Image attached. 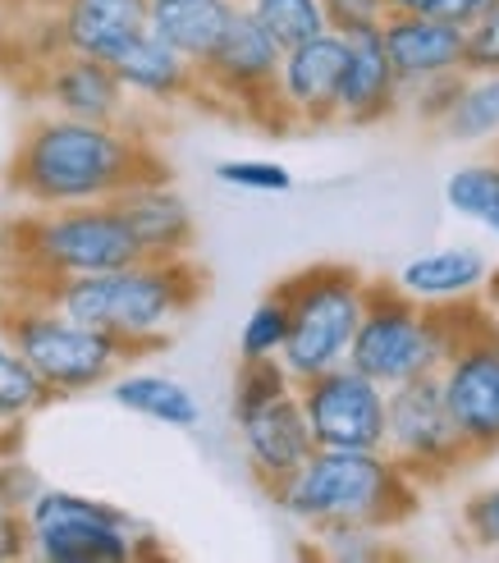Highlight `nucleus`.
<instances>
[{"instance_id": "20", "label": "nucleus", "mask_w": 499, "mask_h": 563, "mask_svg": "<svg viewBox=\"0 0 499 563\" xmlns=\"http://www.w3.org/2000/svg\"><path fill=\"white\" fill-rule=\"evenodd\" d=\"M403 106L399 78L390 69V55L376 33H353L344 74H340V97H335V124H380Z\"/></svg>"}, {"instance_id": "23", "label": "nucleus", "mask_w": 499, "mask_h": 563, "mask_svg": "<svg viewBox=\"0 0 499 563\" xmlns=\"http://www.w3.org/2000/svg\"><path fill=\"white\" fill-rule=\"evenodd\" d=\"M234 14L239 0H147V33L175 46L184 60L202 65Z\"/></svg>"}, {"instance_id": "21", "label": "nucleus", "mask_w": 499, "mask_h": 563, "mask_svg": "<svg viewBox=\"0 0 499 563\" xmlns=\"http://www.w3.org/2000/svg\"><path fill=\"white\" fill-rule=\"evenodd\" d=\"M65 51L110 60L129 37L147 27V0H51Z\"/></svg>"}, {"instance_id": "30", "label": "nucleus", "mask_w": 499, "mask_h": 563, "mask_svg": "<svg viewBox=\"0 0 499 563\" xmlns=\"http://www.w3.org/2000/svg\"><path fill=\"white\" fill-rule=\"evenodd\" d=\"M215 179L225 188L239 192H289L293 188V170L280 161H266V156H239V161H220L215 165Z\"/></svg>"}, {"instance_id": "12", "label": "nucleus", "mask_w": 499, "mask_h": 563, "mask_svg": "<svg viewBox=\"0 0 499 563\" xmlns=\"http://www.w3.org/2000/svg\"><path fill=\"white\" fill-rule=\"evenodd\" d=\"M435 380L473 459L499 454V334L490 325L467 334Z\"/></svg>"}, {"instance_id": "9", "label": "nucleus", "mask_w": 499, "mask_h": 563, "mask_svg": "<svg viewBox=\"0 0 499 563\" xmlns=\"http://www.w3.org/2000/svg\"><path fill=\"white\" fill-rule=\"evenodd\" d=\"M380 449L422 490L450 482L463 463H473V449L458 435L435 376H418V380L385 389V444Z\"/></svg>"}, {"instance_id": "41", "label": "nucleus", "mask_w": 499, "mask_h": 563, "mask_svg": "<svg viewBox=\"0 0 499 563\" xmlns=\"http://www.w3.org/2000/svg\"><path fill=\"white\" fill-rule=\"evenodd\" d=\"M495 147H499V137H495Z\"/></svg>"}, {"instance_id": "10", "label": "nucleus", "mask_w": 499, "mask_h": 563, "mask_svg": "<svg viewBox=\"0 0 499 563\" xmlns=\"http://www.w3.org/2000/svg\"><path fill=\"white\" fill-rule=\"evenodd\" d=\"M275 69H280V46H275L262 23L239 5L225 37L211 46V55L198 65V97H211L239 115L270 124L275 110Z\"/></svg>"}, {"instance_id": "19", "label": "nucleus", "mask_w": 499, "mask_h": 563, "mask_svg": "<svg viewBox=\"0 0 499 563\" xmlns=\"http://www.w3.org/2000/svg\"><path fill=\"white\" fill-rule=\"evenodd\" d=\"M106 65L115 69V78L124 82L129 101L184 106V101L198 97V65L184 60L175 46H165L156 33H147V27L137 37H129Z\"/></svg>"}, {"instance_id": "39", "label": "nucleus", "mask_w": 499, "mask_h": 563, "mask_svg": "<svg viewBox=\"0 0 499 563\" xmlns=\"http://www.w3.org/2000/svg\"><path fill=\"white\" fill-rule=\"evenodd\" d=\"M435 0H385V14H431Z\"/></svg>"}, {"instance_id": "35", "label": "nucleus", "mask_w": 499, "mask_h": 563, "mask_svg": "<svg viewBox=\"0 0 499 563\" xmlns=\"http://www.w3.org/2000/svg\"><path fill=\"white\" fill-rule=\"evenodd\" d=\"M42 486H46V482H42V476L27 467L19 454H5V459H0V495H5L10 509H27V499H33Z\"/></svg>"}, {"instance_id": "8", "label": "nucleus", "mask_w": 499, "mask_h": 563, "mask_svg": "<svg viewBox=\"0 0 499 563\" xmlns=\"http://www.w3.org/2000/svg\"><path fill=\"white\" fill-rule=\"evenodd\" d=\"M27 554L42 563H129L156 554V537L124 509L78 490L42 486L23 509Z\"/></svg>"}, {"instance_id": "32", "label": "nucleus", "mask_w": 499, "mask_h": 563, "mask_svg": "<svg viewBox=\"0 0 499 563\" xmlns=\"http://www.w3.org/2000/svg\"><path fill=\"white\" fill-rule=\"evenodd\" d=\"M458 82H463V74H440V78H426V82H412V88H403V106L422 124L440 129V124H445V115H450L454 97H458Z\"/></svg>"}, {"instance_id": "18", "label": "nucleus", "mask_w": 499, "mask_h": 563, "mask_svg": "<svg viewBox=\"0 0 499 563\" xmlns=\"http://www.w3.org/2000/svg\"><path fill=\"white\" fill-rule=\"evenodd\" d=\"M490 257L477 243H445L408 257L395 275V289L408 298H418L426 307H458V302H477L486 279H490Z\"/></svg>"}, {"instance_id": "6", "label": "nucleus", "mask_w": 499, "mask_h": 563, "mask_svg": "<svg viewBox=\"0 0 499 563\" xmlns=\"http://www.w3.org/2000/svg\"><path fill=\"white\" fill-rule=\"evenodd\" d=\"M0 330L51 389V399L106 389V380L129 362V349L115 334L65 317L42 294H10V302L0 307Z\"/></svg>"}, {"instance_id": "37", "label": "nucleus", "mask_w": 499, "mask_h": 563, "mask_svg": "<svg viewBox=\"0 0 499 563\" xmlns=\"http://www.w3.org/2000/svg\"><path fill=\"white\" fill-rule=\"evenodd\" d=\"M490 5H495V0H435L431 14L445 19V23H454V27H473Z\"/></svg>"}, {"instance_id": "40", "label": "nucleus", "mask_w": 499, "mask_h": 563, "mask_svg": "<svg viewBox=\"0 0 499 563\" xmlns=\"http://www.w3.org/2000/svg\"><path fill=\"white\" fill-rule=\"evenodd\" d=\"M19 435H23V427H0V459L19 454Z\"/></svg>"}, {"instance_id": "31", "label": "nucleus", "mask_w": 499, "mask_h": 563, "mask_svg": "<svg viewBox=\"0 0 499 563\" xmlns=\"http://www.w3.org/2000/svg\"><path fill=\"white\" fill-rule=\"evenodd\" d=\"M463 537L486 554H499V486H481L463 499Z\"/></svg>"}, {"instance_id": "2", "label": "nucleus", "mask_w": 499, "mask_h": 563, "mask_svg": "<svg viewBox=\"0 0 499 563\" xmlns=\"http://www.w3.org/2000/svg\"><path fill=\"white\" fill-rule=\"evenodd\" d=\"M42 298L82 325L115 334L129 349V357H137V353L160 349L175 334V325L198 307L202 271L192 266V257H179V262L137 257L115 271L60 279Z\"/></svg>"}, {"instance_id": "33", "label": "nucleus", "mask_w": 499, "mask_h": 563, "mask_svg": "<svg viewBox=\"0 0 499 563\" xmlns=\"http://www.w3.org/2000/svg\"><path fill=\"white\" fill-rule=\"evenodd\" d=\"M463 69L467 74H499V0L473 27H463Z\"/></svg>"}, {"instance_id": "38", "label": "nucleus", "mask_w": 499, "mask_h": 563, "mask_svg": "<svg viewBox=\"0 0 499 563\" xmlns=\"http://www.w3.org/2000/svg\"><path fill=\"white\" fill-rule=\"evenodd\" d=\"M481 312H486L490 330L499 334V266H490V279H486V289H481Z\"/></svg>"}, {"instance_id": "25", "label": "nucleus", "mask_w": 499, "mask_h": 563, "mask_svg": "<svg viewBox=\"0 0 499 563\" xmlns=\"http://www.w3.org/2000/svg\"><path fill=\"white\" fill-rule=\"evenodd\" d=\"M445 207L499 243V156L458 165L445 179Z\"/></svg>"}, {"instance_id": "29", "label": "nucleus", "mask_w": 499, "mask_h": 563, "mask_svg": "<svg viewBox=\"0 0 499 563\" xmlns=\"http://www.w3.org/2000/svg\"><path fill=\"white\" fill-rule=\"evenodd\" d=\"M312 554L335 559V563H376L390 554L380 527H363V522H335V527H317L312 531Z\"/></svg>"}, {"instance_id": "15", "label": "nucleus", "mask_w": 499, "mask_h": 563, "mask_svg": "<svg viewBox=\"0 0 499 563\" xmlns=\"http://www.w3.org/2000/svg\"><path fill=\"white\" fill-rule=\"evenodd\" d=\"M37 92L46 101V110L69 120H97V124H124L129 120V92L115 78L106 60H92V55H55V60L42 65Z\"/></svg>"}, {"instance_id": "26", "label": "nucleus", "mask_w": 499, "mask_h": 563, "mask_svg": "<svg viewBox=\"0 0 499 563\" xmlns=\"http://www.w3.org/2000/svg\"><path fill=\"white\" fill-rule=\"evenodd\" d=\"M51 404V389L37 380V372L19 357V349L0 330V427H23Z\"/></svg>"}, {"instance_id": "1", "label": "nucleus", "mask_w": 499, "mask_h": 563, "mask_svg": "<svg viewBox=\"0 0 499 563\" xmlns=\"http://www.w3.org/2000/svg\"><path fill=\"white\" fill-rule=\"evenodd\" d=\"M152 175H165V165L137 129L69 120L55 110L23 129L10 161V188L23 207L115 202L129 184Z\"/></svg>"}, {"instance_id": "24", "label": "nucleus", "mask_w": 499, "mask_h": 563, "mask_svg": "<svg viewBox=\"0 0 499 563\" xmlns=\"http://www.w3.org/2000/svg\"><path fill=\"white\" fill-rule=\"evenodd\" d=\"M440 133L463 147H486L499 137V74H463L458 97Z\"/></svg>"}, {"instance_id": "11", "label": "nucleus", "mask_w": 499, "mask_h": 563, "mask_svg": "<svg viewBox=\"0 0 499 563\" xmlns=\"http://www.w3.org/2000/svg\"><path fill=\"white\" fill-rule=\"evenodd\" d=\"M298 404L317 449H380L385 444V389L348 362L298 380Z\"/></svg>"}, {"instance_id": "36", "label": "nucleus", "mask_w": 499, "mask_h": 563, "mask_svg": "<svg viewBox=\"0 0 499 563\" xmlns=\"http://www.w3.org/2000/svg\"><path fill=\"white\" fill-rule=\"evenodd\" d=\"M14 559H27V522H23V509L0 504V563H14Z\"/></svg>"}, {"instance_id": "3", "label": "nucleus", "mask_w": 499, "mask_h": 563, "mask_svg": "<svg viewBox=\"0 0 499 563\" xmlns=\"http://www.w3.org/2000/svg\"><path fill=\"white\" fill-rule=\"evenodd\" d=\"M266 495L308 531L335 522L399 531L422 504V486L385 449H312L308 463Z\"/></svg>"}, {"instance_id": "16", "label": "nucleus", "mask_w": 499, "mask_h": 563, "mask_svg": "<svg viewBox=\"0 0 499 563\" xmlns=\"http://www.w3.org/2000/svg\"><path fill=\"white\" fill-rule=\"evenodd\" d=\"M120 216L129 220V230L137 239V252L152 262H179L192 257L198 243V220H192L184 192L170 184V175L137 179L115 197Z\"/></svg>"}, {"instance_id": "7", "label": "nucleus", "mask_w": 499, "mask_h": 563, "mask_svg": "<svg viewBox=\"0 0 499 563\" xmlns=\"http://www.w3.org/2000/svg\"><path fill=\"white\" fill-rule=\"evenodd\" d=\"M367 285L372 279H363L353 266H340V262H317L280 285L289 302V340L280 362L293 380L321 376L348 362L357 321H363V307H367Z\"/></svg>"}, {"instance_id": "13", "label": "nucleus", "mask_w": 499, "mask_h": 563, "mask_svg": "<svg viewBox=\"0 0 499 563\" xmlns=\"http://www.w3.org/2000/svg\"><path fill=\"white\" fill-rule=\"evenodd\" d=\"M344 55H348V37L330 33V27L317 33V37H308V42L289 46V51H280L270 129L275 124H302V129L335 124V97H340Z\"/></svg>"}, {"instance_id": "22", "label": "nucleus", "mask_w": 499, "mask_h": 563, "mask_svg": "<svg viewBox=\"0 0 499 563\" xmlns=\"http://www.w3.org/2000/svg\"><path fill=\"white\" fill-rule=\"evenodd\" d=\"M106 389L124 412L147 417V421H156V427H170V431H198L202 427L198 394H192L184 380L165 376V372H147V367L124 372L120 367L106 380Z\"/></svg>"}, {"instance_id": "28", "label": "nucleus", "mask_w": 499, "mask_h": 563, "mask_svg": "<svg viewBox=\"0 0 499 563\" xmlns=\"http://www.w3.org/2000/svg\"><path fill=\"white\" fill-rule=\"evenodd\" d=\"M289 340V302L280 289H270L253 312L239 325V362H262V357H280Z\"/></svg>"}, {"instance_id": "34", "label": "nucleus", "mask_w": 499, "mask_h": 563, "mask_svg": "<svg viewBox=\"0 0 499 563\" xmlns=\"http://www.w3.org/2000/svg\"><path fill=\"white\" fill-rule=\"evenodd\" d=\"M330 33L353 37V33H376L385 23V0H321Z\"/></svg>"}, {"instance_id": "17", "label": "nucleus", "mask_w": 499, "mask_h": 563, "mask_svg": "<svg viewBox=\"0 0 499 563\" xmlns=\"http://www.w3.org/2000/svg\"><path fill=\"white\" fill-rule=\"evenodd\" d=\"M380 46L390 55L399 92L412 88V82L440 78V74H467L463 69V27L435 19V14H385Z\"/></svg>"}, {"instance_id": "4", "label": "nucleus", "mask_w": 499, "mask_h": 563, "mask_svg": "<svg viewBox=\"0 0 499 563\" xmlns=\"http://www.w3.org/2000/svg\"><path fill=\"white\" fill-rule=\"evenodd\" d=\"M481 325H490L481 298L458 307H426L395 289V279L367 285V307L353 334L348 367L372 376L380 389H395L403 380L435 376L450 362V353Z\"/></svg>"}, {"instance_id": "27", "label": "nucleus", "mask_w": 499, "mask_h": 563, "mask_svg": "<svg viewBox=\"0 0 499 563\" xmlns=\"http://www.w3.org/2000/svg\"><path fill=\"white\" fill-rule=\"evenodd\" d=\"M239 5L262 23V33L280 51H289V46L308 42L330 27L321 0H239Z\"/></svg>"}, {"instance_id": "5", "label": "nucleus", "mask_w": 499, "mask_h": 563, "mask_svg": "<svg viewBox=\"0 0 499 563\" xmlns=\"http://www.w3.org/2000/svg\"><path fill=\"white\" fill-rule=\"evenodd\" d=\"M137 239L115 202L88 207H23L5 224V262L14 275L33 279L14 294H46L74 275H97L137 262Z\"/></svg>"}, {"instance_id": "14", "label": "nucleus", "mask_w": 499, "mask_h": 563, "mask_svg": "<svg viewBox=\"0 0 499 563\" xmlns=\"http://www.w3.org/2000/svg\"><path fill=\"white\" fill-rule=\"evenodd\" d=\"M230 417H234L247 472H253L266 490L280 486L289 472H298L317 449L312 431H308V417H302V404H298V385L275 394V399H266V404L230 412Z\"/></svg>"}]
</instances>
